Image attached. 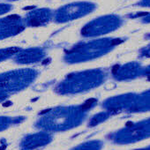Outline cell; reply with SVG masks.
I'll return each mask as SVG.
<instances>
[{
    "label": "cell",
    "mask_w": 150,
    "mask_h": 150,
    "mask_svg": "<svg viewBox=\"0 0 150 150\" xmlns=\"http://www.w3.org/2000/svg\"><path fill=\"white\" fill-rule=\"evenodd\" d=\"M96 99H89L78 106L59 107L46 110L41 113L38 126L50 131H64L78 125L83 121L87 113L96 104Z\"/></svg>",
    "instance_id": "obj_1"
},
{
    "label": "cell",
    "mask_w": 150,
    "mask_h": 150,
    "mask_svg": "<svg viewBox=\"0 0 150 150\" xmlns=\"http://www.w3.org/2000/svg\"><path fill=\"white\" fill-rule=\"evenodd\" d=\"M125 42L124 38H97L81 42L68 49L64 55L65 63L73 64L91 61L107 55Z\"/></svg>",
    "instance_id": "obj_2"
},
{
    "label": "cell",
    "mask_w": 150,
    "mask_h": 150,
    "mask_svg": "<svg viewBox=\"0 0 150 150\" xmlns=\"http://www.w3.org/2000/svg\"><path fill=\"white\" fill-rule=\"evenodd\" d=\"M108 78V71L103 68L74 71L63 79L55 88L59 95H75L90 91L103 85Z\"/></svg>",
    "instance_id": "obj_3"
},
{
    "label": "cell",
    "mask_w": 150,
    "mask_h": 150,
    "mask_svg": "<svg viewBox=\"0 0 150 150\" xmlns=\"http://www.w3.org/2000/svg\"><path fill=\"white\" fill-rule=\"evenodd\" d=\"M39 71L32 68L18 69L0 73V102L23 90L38 77Z\"/></svg>",
    "instance_id": "obj_4"
},
{
    "label": "cell",
    "mask_w": 150,
    "mask_h": 150,
    "mask_svg": "<svg viewBox=\"0 0 150 150\" xmlns=\"http://www.w3.org/2000/svg\"><path fill=\"white\" fill-rule=\"evenodd\" d=\"M104 106L110 115L123 110L137 112L150 110V89L140 94H125L110 98Z\"/></svg>",
    "instance_id": "obj_5"
},
{
    "label": "cell",
    "mask_w": 150,
    "mask_h": 150,
    "mask_svg": "<svg viewBox=\"0 0 150 150\" xmlns=\"http://www.w3.org/2000/svg\"><path fill=\"white\" fill-rule=\"evenodd\" d=\"M124 23V20L117 14H107L98 17L87 23L81 33L83 37H99L118 29Z\"/></svg>",
    "instance_id": "obj_6"
},
{
    "label": "cell",
    "mask_w": 150,
    "mask_h": 150,
    "mask_svg": "<svg viewBox=\"0 0 150 150\" xmlns=\"http://www.w3.org/2000/svg\"><path fill=\"white\" fill-rule=\"evenodd\" d=\"M96 9L95 3L81 1L73 2L59 7L54 12V21L57 23H66L87 16Z\"/></svg>",
    "instance_id": "obj_7"
},
{
    "label": "cell",
    "mask_w": 150,
    "mask_h": 150,
    "mask_svg": "<svg viewBox=\"0 0 150 150\" xmlns=\"http://www.w3.org/2000/svg\"><path fill=\"white\" fill-rule=\"evenodd\" d=\"M111 75L117 81H129L141 77H150V64L142 65L136 61L128 62L114 66Z\"/></svg>",
    "instance_id": "obj_8"
},
{
    "label": "cell",
    "mask_w": 150,
    "mask_h": 150,
    "mask_svg": "<svg viewBox=\"0 0 150 150\" xmlns=\"http://www.w3.org/2000/svg\"><path fill=\"white\" fill-rule=\"evenodd\" d=\"M150 136V119L139 123L129 124L125 129L112 136V139L118 143L132 142Z\"/></svg>",
    "instance_id": "obj_9"
},
{
    "label": "cell",
    "mask_w": 150,
    "mask_h": 150,
    "mask_svg": "<svg viewBox=\"0 0 150 150\" xmlns=\"http://www.w3.org/2000/svg\"><path fill=\"white\" fill-rule=\"evenodd\" d=\"M26 28L24 20L19 15H10L0 19V40H3L22 32Z\"/></svg>",
    "instance_id": "obj_10"
},
{
    "label": "cell",
    "mask_w": 150,
    "mask_h": 150,
    "mask_svg": "<svg viewBox=\"0 0 150 150\" xmlns=\"http://www.w3.org/2000/svg\"><path fill=\"white\" fill-rule=\"evenodd\" d=\"M54 19V12L48 8L35 9L27 13L24 22L28 27H40L48 24Z\"/></svg>",
    "instance_id": "obj_11"
},
{
    "label": "cell",
    "mask_w": 150,
    "mask_h": 150,
    "mask_svg": "<svg viewBox=\"0 0 150 150\" xmlns=\"http://www.w3.org/2000/svg\"><path fill=\"white\" fill-rule=\"evenodd\" d=\"M46 57V51L42 48H29L21 50L13 57L14 62L20 64H35Z\"/></svg>",
    "instance_id": "obj_12"
},
{
    "label": "cell",
    "mask_w": 150,
    "mask_h": 150,
    "mask_svg": "<svg viewBox=\"0 0 150 150\" xmlns=\"http://www.w3.org/2000/svg\"><path fill=\"white\" fill-rule=\"evenodd\" d=\"M50 136L47 133H37L26 137L22 141V146L27 149H33L44 146L50 140Z\"/></svg>",
    "instance_id": "obj_13"
},
{
    "label": "cell",
    "mask_w": 150,
    "mask_h": 150,
    "mask_svg": "<svg viewBox=\"0 0 150 150\" xmlns=\"http://www.w3.org/2000/svg\"><path fill=\"white\" fill-rule=\"evenodd\" d=\"M21 50L18 47H10L6 49H0V62L6 61L13 57H14Z\"/></svg>",
    "instance_id": "obj_14"
},
{
    "label": "cell",
    "mask_w": 150,
    "mask_h": 150,
    "mask_svg": "<svg viewBox=\"0 0 150 150\" xmlns=\"http://www.w3.org/2000/svg\"><path fill=\"white\" fill-rule=\"evenodd\" d=\"M101 147V143L99 141H89L80 145L79 146L73 148L72 150H99Z\"/></svg>",
    "instance_id": "obj_15"
},
{
    "label": "cell",
    "mask_w": 150,
    "mask_h": 150,
    "mask_svg": "<svg viewBox=\"0 0 150 150\" xmlns=\"http://www.w3.org/2000/svg\"><path fill=\"white\" fill-rule=\"evenodd\" d=\"M21 118H8V117H0V130H3L12 124L20 123Z\"/></svg>",
    "instance_id": "obj_16"
},
{
    "label": "cell",
    "mask_w": 150,
    "mask_h": 150,
    "mask_svg": "<svg viewBox=\"0 0 150 150\" xmlns=\"http://www.w3.org/2000/svg\"><path fill=\"white\" fill-rule=\"evenodd\" d=\"M109 115H110V114L108 111H107V112H104V113H99V114H97L96 116H95V117L91 119V121H90V125H91V126H94V125H98L99 123L103 122L106 117H108Z\"/></svg>",
    "instance_id": "obj_17"
},
{
    "label": "cell",
    "mask_w": 150,
    "mask_h": 150,
    "mask_svg": "<svg viewBox=\"0 0 150 150\" xmlns=\"http://www.w3.org/2000/svg\"><path fill=\"white\" fill-rule=\"evenodd\" d=\"M132 18H139L140 21L143 23H150V13H143V14H135V15H130Z\"/></svg>",
    "instance_id": "obj_18"
},
{
    "label": "cell",
    "mask_w": 150,
    "mask_h": 150,
    "mask_svg": "<svg viewBox=\"0 0 150 150\" xmlns=\"http://www.w3.org/2000/svg\"><path fill=\"white\" fill-rule=\"evenodd\" d=\"M12 6L8 4H0V15L5 14L12 10Z\"/></svg>",
    "instance_id": "obj_19"
},
{
    "label": "cell",
    "mask_w": 150,
    "mask_h": 150,
    "mask_svg": "<svg viewBox=\"0 0 150 150\" xmlns=\"http://www.w3.org/2000/svg\"><path fill=\"white\" fill-rule=\"evenodd\" d=\"M138 6H142V7L150 8V0H140V1L138 3Z\"/></svg>",
    "instance_id": "obj_20"
},
{
    "label": "cell",
    "mask_w": 150,
    "mask_h": 150,
    "mask_svg": "<svg viewBox=\"0 0 150 150\" xmlns=\"http://www.w3.org/2000/svg\"><path fill=\"white\" fill-rule=\"evenodd\" d=\"M140 52H141L142 57H150V47L146 49H143Z\"/></svg>",
    "instance_id": "obj_21"
},
{
    "label": "cell",
    "mask_w": 150,
    "mask_h": 150,
    "mask_svg": "<svg viewBox=\"0 0 150 150\" xmlns=\"http://www.w3.org/2000/svg\"><path fill=\"white\" fill-rule=\"evenodd\" d=\"M137 150H150V147H148V148H143V149H137Z\"/></svg>",
    "instance_id": "obj_22"
},
{
    "label": "cell",
    "mask_w": 150,
    "mask_h": 150,
    "mask_svg": "<svg viewBox=\"0 0 150 150\" xmlns=\"http://www.w3.org/2000/svg\"><path fill=\"white\" fill-rule=\"evenodd\" d=\"M148 36H149V37H150V35H148Z\"/></svg>",
    "instance_id": "obj_23"
}]
</instances>
